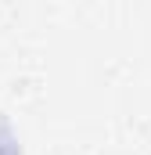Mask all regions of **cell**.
<instances>
[{
    "mask_svg": "<svg viewBox=\"0 0 151 155\" xmlns=\"http://www.w3.org/2000/svg\"><path fill=\"white\" fill-rule=\"evenodd\" d=\"M0 152H4V155H18V144H14V137L7 134L4 123H0Z\"/></svg>",
    "mask_w": 151,
    "mask_h": 155,
    "instance_id": "obj_1",
    "label": "cell"
}]
</instances>
